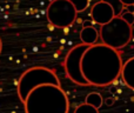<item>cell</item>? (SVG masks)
I'll list each match as a JSON object with an SVG mask.
<instances>
[{"label":"cell","instance_id":"1","mask_svg":"<svg viewBox=\"0 0 134 113\" xmlns=\"http://www.w3.org/2000/svg\"><path fill=\"white\" fill-rule=\"evenodd\" d=\"M122 59L118 50L102 44L87 47L80 60L81 73L88 84L97 87L108 86L120 76Z\"/></svg>","mask_w":134,"mask_h":113},{"label":"cell","instance_id":"2","mask_svg":"<svg viewBox=\"0 0 134 113\" xmlns=\"http://www.w3.org/2000/svg\"><path fill=\"white\" fill-rule=\"evenodd\" d=\"M26 113H68L69 101L61 86L42 84L33 88L26 97Z\"/></svg>","mask_w":134,"mask_h":113},{"label":"cell","instance_id":"3","mask_svg":"<svg viewBox=\"0 0 134 113\" xmlns=\"http://www.w3.org/2000/svg\"><path fill=\"white\" fill-rule=\"evenodd\" d=\"M42 84H53V85L60 86V80L55 72L47 67H31L27 71H25L19 79L18 88H16L20 101L24 103L28 93L33 88Z\"/></svg>","mask_w":134,"mask_h":113},{"label":"cell","instance_id":"4","mask_svg":"<svg viewBox=\"0 0 134 113\" xmlns=\"http://www.w3.org/2000/svg\"><path fill=\"white\" fill-rule=\"evenodd\" d=\"M131 28L132 26L128 25L120 15L113 17L108 23L101 25L100 38L105 45L120 50L124 49L132 39Z\"/></svg>","mask_w":134,"mask_h":113},{"label":"cell","instance_id":"5","mask_svg":"<svg viewBox=\"0 0 134 113\" xmlns=\"http://www.w3.org/2000/svg\"><path fill=\"white\" fill-rule=\"evenodd\" d=\"M78 12L69 0H52L47 7V19L53 26L66 28L75 21Z\"/></svg>","mask_w":134,"mask_h":113},{"label":"cell","instance_id":"6","mask_svg":"<svg viewBox=\"0 0 134 113\" xmlns=\"http://www.w3.org/2000/svg\"><path fill=\"white\" fill-rule=\"evenodd\" d=\"M88 46L90 45L82 44V42L79 45H75L68 51V53H67L65 58V61H64V67H65L67 77L73 83H75L76 85L80 86H90L88 81L86 80L85 77L81 73V68H80L81 57H82L83 52L87 50Z\"/></svg>","mask_w":134,"mask_h":113},{"label":"cell","instance_id":"7","mask_svg":"<svg viewBox=\"0 0 134 113\" xmlns=\"http://www.w3.org/2000/svg\"><path fill=\"white\" fill-rule=\"evenodd\" d=\"M113 17L115 15H114V11L112 6L104 0H100L97 4H94L91 9V18L93 19L95 24L100 26L108 23Z\"/></svg>","mask_w":134,"mask_h":113},{"label":"cell","instance_id":"8","mask_svg":"<svg viewBox=\"0 0 134 113\" xmlns=\"http://www.w3.org/2000/svg\"><path fill=\"white\" fill-rule=\"evenodd\" d=\"M120 76L122 77L124 83L134 91V57L130 58L126 62H122Z\"/></svg>","mask_w":134,"mask_h":113},{"label":"cell","instance_id":"9","mask_svg":"<svg viewBox=\"0 0 134 113\" xmlns=\"http://www.w3.org/2000/svg\"><path fill=\"white\" fill-rule=\"evenodd\" d=\"M98 38H99V32L92 25L87 26V27H82V30L80 32V39L82 44L93 45L97 42Z\"/></svg>","mask_w":134,"mask_h":113},{"label":"cell","instance_id":"10","mask_svg":"<svg viewBox=\"0 0 134 113\" xmlns=\"http://www.w3.org/2000/svg\"><path fill=\"white\" fill-rule=\"evenodd\" d=\"M85 103H87V104L92 105L93 107H95L97 110H99L100 107L102 106L104 100H102L101 94H99V93H97V92H92V93H90V94H87V97H86V99H85Z\"/></svg>","mask_w":134,"mask_h":113},{"label":"cell","instance_id":"11","mask_svg":"<svg viewBox=\"0 0 134 113\" xmlns=\"http://www.w3.org/2000/svg\"><path fill=\"white\" fill-rule=\"evenodd\" d=\"M104 1L108 2V4L112 6V8H113V11H114V15L115 17L120 15V14L122 13V9L125 6H124V4L120 1V0H104Z\"/></svg>","mask_w":134,"mask_h":113},{"label":"cell","instance_id":"12","mask_svg":"<svg viewBox=\"0 0 134 113\" xmlns=\"http://www.w3.org/2000/svg\"><path fill=\"white\" fill-rule=\"evenodd\" d=\"M76 12H83L90 6V0H69Z\"/></svg>","mask_w":134,"mask_h":113},{"label":"cell","instance_id":"13","mask_svg":"<svg viewBox=\"0 0 134 113\" xmlns=\"http://www.w3.org/2000/svg\"><path fill=\"white\" fill-rule=\"evenodd\" d=\"M99 110H97L95 107H93L92 105L87 104V103H85V104H81L79 105L78 107L75 109V113H97Z\"/></svg>","mask_w":134,"mask_h":113},{"label":"cell","instance_id":"14","mask_svg":"<svg viewBox=\"0 0 134 113\" xmlns=\"http://www.w3.org/2000/svg\"><path fill=\"white\" fill-rule=\"evenodd\" d=\"M120 17L128 24V25H134V13H131V12H126V13H121Z\"/></svg>","mask_w":134,"mask_h":113},{"label":"cell","instance_id":"15","mask_svg":"<svg viewBox=\"0 0 134 113\" xmlns=\"http://www.w3.org/2000/svg\"><path fill=\"white\" fill-rule=\"evenodd\" d=\"M114 101H115V100H114L113 98H107V99L105 100V104H106L107 106H113V105H114Z\"/></svg>","mask_w":134,"mask_h":113},{"label":"cell","instance_id":"16","mask_svg":"<svg viewBox=\"0 0 134 113\" xmlns=\"http://www.w3.org/2000/svg\"><path fill=\"white\" fill-rule=\"evenodd\" d=\"M124 4V6H127V5H134V0H120Z\"/></svg>","mask_w":134,"mask_h":113},{"label":"cell","instance_id":"17","mask_svg":"<svg viewBox=\"0 0 134 113\" xmlns=\"http://www.w3.org/2000/svg\"><path fill=\"white\" fill-rule=\"evenodd\" d=\"M126 9H127V12L134 13V5H127V6H126Z\"/></svg>","mask_w":134,"mask_h":113},{"label":"cell","instance_id":"18","mask_svg":"<svg viewBox=\"0 0 134 113\" xmlns=\"http://www.w3.org/2000/svg\"><path fill=\"white\" fill-rule=\"evenodd\" d=\"M92 24H91V21L90 20H85L82 23V27H87V26H91Z\"/></svg>","mask_w":134,"mask_h":113},{"label":"cell","instance_id":"19","mask_svg":"<svg viewBox=\"0 0 134 113\" xmlns=\"http://www.w3.org/2000/svg\"><path fill=\"white\" fill-rule=\"evenodd\" d=\"M109 92L111 93H116V87L115 86H112V87L109 88Z\"/></svg>","mask_w":134,"mask_h":113},{"label":"cell","instance_id":"20","mask_svg":"<svg viewBox=\"0 0 134 113\" xmlns=\"http://www.w3.org/2000/svg\"><path fill=\"white\" fill-rule=\"evenodd\" d=\"M131 35H132V39H134V26L132 25V28H131Z\"/></svg>","mask_w":134,"mask_h":113},{"label":"cell","instance_id":"21","mask_svg":"<svg viewBox=\"0 0 134 113\" xmlns=\"http://www.w3.org/2000/svg\"><path fill=\"white\" fill-rule=\"evenodd\" d=\"M2 51V41H1V38H0V53Z\"/></svg>","mask_w":134,"mask_h":113}]
</instances>
